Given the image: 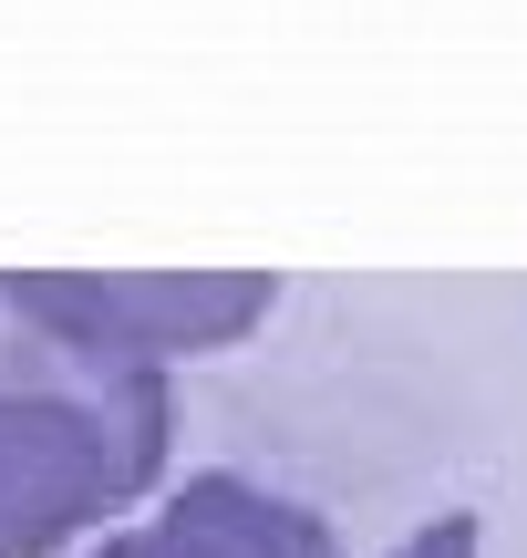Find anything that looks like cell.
Wrapping results in <instances>:
<instances>
[{
  "instance_id": "obj_1",
  "label": "cell",
  "mask_w": 527,
  "mask_h": 558,
  "mask_svg": "<svg viewBox=\"0 0 527 558\" xmlns=\"http://www.w3.org/2000/svg\"><path fill=\"white\" fill-rule=\"evenodd\" d=\"M176 445V362L103 300V269H0V558L124 518Z\"/></svg>"
},
{
  "instance_id": "obj_2",
  "label": "cell",
  "mask_w": 527,
  "mask_h": 558,
  "mask_svg": "<svg viewBox=\"0 0 527 558\" xmlns=\"http://www.w3.org/2000/svg\"><path fill=\"white\" fill-rule=\"evenodd\" d=\"M83 558H342V548H331V527L310 518L301 497H269L259 476L207 465L156 518L103 527V548H83Z\"/></svg>"
},
{
  "instance_id": "obj_3",
  "label": "cell",
  "mask_w": 527,
  "mask_h": 558,
  "mask_svg": "<svg viewBox=\"0 0 527 558\" xmlns=\"http://www.w3.org/2000/svg\"><path fill=\"white\" fill-rule=\"evenodd\" d=\"M476 538H487V527H476V518H466V507H455V518H434V527H425V538H404V548H393V558H476Z\"/></svg>"
}]
</instances>
